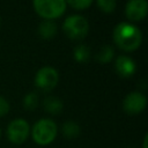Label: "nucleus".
I'll return each mask as SVG.
<instances>
[{"label": "nucleus", "mask_w": 148, "mask_h": 148, "mask_svg": "<svg viewBox=\"0 0 148 148\" xmlns=\"http://www.w3.org/2000/svg\"><path fill=\"white\" fill-rule=\"evenodd\" d=\"M73 58L77 62H87L90 59V49L88 45L80 44L73 50Z\"/></svg>", "instance_id": "14"}, {"label": "nucleus", "mask_w": 148, "mask_h": 148, "mask_svg": "<svg viewBox=\"0 0 148 148\" xmlns=\"http://www.w3.org/2000/svg\"><path fill=\"white\" fill-rule=\"evenodd\" d=\"M113 56H114V50H113V47L111 46V45H103L99 50H98V52L96 53V56H95V58H96V60L98 61V62H101V64H108V62H110L111 60H112V58H113Z\"/></svg>", "instance_id": "13"}, {"label": "nucleus", "mask_w": 148, "mask_h": 148, "mask_svg": "<svg viewBox=\"0 0 148 148\" xmlns=\"http://www.w3.org/2000/svg\"><path fill=\"white\" fill-rule=\"evenodd\" d=\"M80 126L77 123L73 121V120H68L66 123L62 124L61 126V132L64 134V136L68 138V139H74L77 138L80 134Z\"/></svg>", "instance_id": "12"}, {"label": "nucleus", "mask_w": 148, "mask_h": 148, "mask_svg": "<svg viewBox=\"0 0 148 148\" xmlns=\"http://www.w3.org/2000/svg\"><path fill=\"white\" fill-rule=\"evenodd\" d=\"M9 109H10V106H9L8 101L5 97L0 96V117L6 116L9 112Z\"/></svg>", "instance_id": "18"}, {"label": "nucleus", "mask_w": 148, "mask_h": 148, "mask_svg": "<svg viewBox=\"0 0 148 148\" xmlns=\"http://www.w3.org/2000/svg\"><path fill=\"white\" fill-rule=\"evenodd\" d=\"M114 69L119 76L131 77L136 72V64L128 56H119L114 61Z\"/></svg>", "instance_id": "9"}, {"label": "nucleus", "mask_w": 148, "mask_h": 148, "mask_svg": "<svg viewBox=\"0 0 148 148\" xmlns=\"http://www.w3.org/2000/svg\"><path fill=\"white\" fill-rule=\"evenodd\" d=\"M147 106V97L140 91H132L127 94L123 101V109L127 114L141 113Z\"/></svg>", "instance_id": "7"}, {"label": "nucleus", "mask_w": 148, "mask_h": 148, "mask_svg": "<svg viewBox=\"0 0 148 148\" xmlns=\"http://www.w3.org/2000/svg\"><path fill=\"white\" fill-rule=\"evenodd\" d=\"M0 23H1V18H0Z\"/></svg>", "instance_id": "21"}, {"label": "nucleus", "mask_w": 148, "mask_h": 148, "mask_svg": "<svg viewBox=\"0 0 148 148\" xmlns=\"http://www.w3.org/2000/svg\"><path fill=\"white\" fill-rule=\"evenodd\" d=\"M43 108L50 114H59L64 109V104L59 97L47 96L43 101Z\"/></svg>", "instance_id": "10"}, {"label": "nucleus", "mask_w": 148, "mask_h": 148, "mask_svg": "<svg viewBox=\"0 0 148 148\" xmlns=\"http://www.w3.org/2000/svg\"><path fill=\"white\" fill-rule=\"evenodd\" d=\"M0 138H1V130H0Z\"/></svg>", "instance_id": "20"}, {"label": "nucleus", "mask_w": 148, "mask_h": 148, "mask_svg": "<svg viewBox=\"0 0 148 148\" xmlns=\"http://www.w3.org/2000/svg\"><path fill=\"white\" fill-rule=\"evenodd\" d=\"M62 31L73 40L83 39L89 32V23L82 15H71L65 18L62 23Z\"/></svg>", "instance_id": "3"}, {"label": "nucleus", "mask_w": 148, "mask_h": 148, "mask_svg": "<svg viewBox=\"0 0 148 148\" xmlns=\"http://www.w3.org/2000/svg\"><path fill=\"white\" fill-rule=\"evenodd\" d=\"M148 12L147 0H128L125 6V15L132 22L141 21Z\"/></svg>", "instance_id": "8"}, {"label": "nucleus", "mask_w": 148, "mask_h": 148, "mask_svg": "<svg viewBox=\"0 0 148 148\" xmlns=\"http://www.w3.org/2000/svg\"><path fill=\"white\" fill-rule=\"evenodd\" d=\"M35 12L44 20H54L60 17L66 10L65 0H32Z\"/></svg>", "instance_id": "4"}, {"label": "nucleus", "mask_w": 148, "mask_h": 148, "mask_svg": "<svg viewBox=\"0 0 148 148\" xmlns=\"http://www.w3.org/2000/svg\"><path fill=\"white\" fill-rule=\"evenodd\" d=\"M57 34V24L52 20H43L38 25V35L43 39H52Z\"/></svg>", "instance_id": "11"}, {"label": "nucleus", "mask_w": 148, "mask_h": 148, "mask_svg": "<svg viewBox=\"0 0 148 148\" xmlns=\"http://www.w3.org/2000/svg\"><path fill=\"white\" fill-rule=\"evenodd\" d=\"M38 101H39V98H38L37 92L31 91V92H29V94H27L24 96V98H23V106H24L25 110H30V111L35 110L37 108V105H38Z\"/></svg>", "instance_id": "15"}, {"label": "nucleus", "mask_w": 148, "mask_h": 148, "mask_svg": "<svg viewBox=\"0 0 148 148\" xmlns=\"http://www.w3.org/2000/svg\"><path fill=\"white\" fill-rule=\"evenodd\" d=\"M65 1L66 5L68 3L71 7H73L76 10H83L92 3V0H65Z\"/></svg>", "instance_id": "17"}, {"label": "nucleus", "mask_w": 148, "mask_h": 148, "mask_svg": "<svg viewBox=\"0 0 148 148\" xmlns=\"http://www.w3.org/2000/svg\"><path fill=\"white\" fill-rule=\"evenodd\" d=\"M113 42L114 44L125 52H132L140 47L142 42L141 30L130 23V22H120L113 29Z\"/></svg>", "instance_id": "1"}, {"label": "nucleus", "mask_w": 148, "mask_h": 148, "mask_svg": "<svg viewBox=\"0 0 148 148\" xmlns=\"http://www.w3.org/2000/svg\"><path fill=\"white\" fill-rule=\"evenodd\" d=\"M147 145H148V135L146 134L143 138V141H142V148H147Z\"/></svg>", "instance_id": "19"}, {"label": "nucleus", "mask_w": 148, "mask_h": 148, "mask_svg": "<svg viewBox=\"0 0 148 148\" xmlns=\"http://www.w3.org/2000/svg\"><path fill=\"white\" fill-rule=\"evenodd\" d=\"M35 86L42 91H51L59 81L58 71L51 66H44L35 75Z\"/></svg>", "instance_id": "6"}, {"label": "nucleus", "mask_w": 148, "mask_h": 148, "mask_svg": "<svg viewBox=\"0 0 148 148\" xmlns=\"http://www.w3.org/2000/svg\"><path fill=\"white\" fill-rule=\"evenodd\" d=\"M96 2H97V7L103 13H106V14L113 13L117 6L116 0H96Z\"/></svg>", "instance_id": "16"}, {"label": "nucleus", "mask_w": 148, "mask_h": 148, "mask_svg": "<svg viewBox=\"0 0 148 148\" xmlns=\"http://www.w3.org/2000/svg\"><path fill=\"white\" fill-rule=\"evenodd\" d=\"M7 139L14 145H22L30 134V126L25 119L16 118L7 126Z\"/></svg>", "instance_id": "5"}, {"label": "nucleus", "mask_w": 148, "mask_h": 148, "mask_svg": "<svg viewBox=\"0 0 148 148\" xmlns=\"http://www.w3.org/2000/svg\"><path fill=\"white\" fill-rule=\"evenodd\" d=\"M57 124L50 118H42L36 121L31 128L32 140L39 146H47L57 138Z\"/></svg>", "instance_id": "2"}]
</instances>
